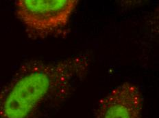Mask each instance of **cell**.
<instances>
[{"instance_id":"obj_2","label":"cell","mask_w":159,"mask_h":118,"mask_svg":"<svg viewBox=\"0 0 159 118\" xmlns=\"http://www.w3.org/2000/svg\"><path fill=\"white\" fill-rule=\"evenodd\" d=\"M78 0H18L16 15L30 36L45 38L64 29Z\"/></svg>"},{"instance_id":"obj_3","label":"cell","mask_w":159,"mask_h":118,"mask_svg":"<svg viewBox=\"0 0 159 118\" xmlns=\"http://www.w3.org/2000/svg\"><path fill=\"white\" fill-rule=\"evenodd\" d=\"M143 100L137 85L124 82L99 101L95 118H143Z\"/></svg>"},{"instance_id":"obj_1","label":"cell","mask_w":159,"mask_h":118,"mask_svg":"<svg viewBox=\"0 0 159 118\" xmlns=\"http://www.w3.org/2000/svg\"><path fill=\"white\" fill-rule=\"evenodd\" d=\"M89 65L85 55L25 62L0 89V118H39L43 104L67 96Z\"/></svg>"}]
</instances>
